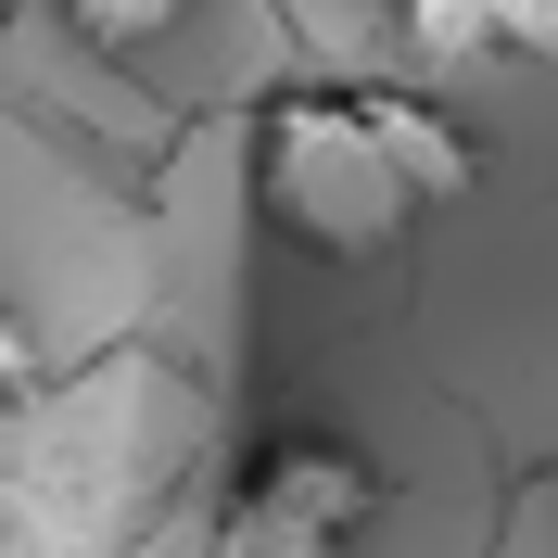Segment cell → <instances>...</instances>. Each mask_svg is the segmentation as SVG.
<instances>
[{"mask_svg": "<svg viewBox=\"0 0 558 558\" xmlns=\"http://www.w3.org/2000/svg\"><path fill=\"white\" fill-rule=\"evenodd\" d=\"M254 216L317 267H381L393 242H418L432 216L470 191V128L418 89H368V76H292L254 102L242 140Z\"/></svg>", "mask_w": 558, "mask_h": 558, "instance_id": "1", "label": "cell"}, {"mask_svg": "<svg viewBox=\"0 0 558 558\" xmlns=\"http://www.w3.org/2000/svg\"><path fill=\"white\" fill-rule=\"evenodd\" d=\"M368 508H381V483H368L355 445H330V432H279V445H254L242 483H229L204 558H355Z\"/></svg>", "mask_w": 558, "mask_h": 558, "instance_id": "2", "label": "cell"}, {"mask_svg": "<svg viewBox=\"0 0 558 558\" xmlns=\"http://www.w3.org/2000/svg\"><path fill=\"white\" fill-rule=\"evenodd\" d=\"M407 26L470 38V51H495V64H546L558 51V0H407Z\"/></svg>", "mask_w": 558, "mask_h": 558, "instance_id": "3", "label": "cell"}, {"mask_svg": "<svg viewBox=\"0 0 558 558\" xmlns=\"http://www.w3.org/2000/svg\"><path fill=\"white\" fill-rule=\"evenodd\" d=\"M51 13H64V38H89V51H153L191 0H51Z\"/></svg>", "mask_w": 558, "mask_h": 558, "instance_id": "4", "label": "cell"}, {"mask_svg": "<svg viewBox=\"0 0 558 558\" xmlns=\"http://www.w3.org/2000/svg\"><path fill=\"white\" fill-rule=\"evenodd\" d=\"M13 393H38V330L0 305V407H13Z\"/></svg>", "mask_w": 558, "mask_h": 558, "instance_id": "5", "label": "cell"}, {"mask_svg": "<svg viewBox=\"0 0 558 558\" xmlns=\"http://www.w3.org/2000/svg\"><path fill=\"white\" fill-rule=\"evenodd\" d=\"M393 13H407V0H393Z\"/></svg>", "mask_w": 558, "mask_h": 558, "instance_id": "6", "label": "cell"}]
</instances>
